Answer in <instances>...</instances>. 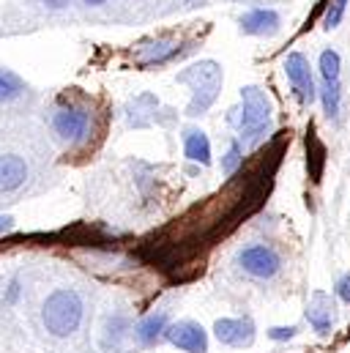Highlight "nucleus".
I'll return each instance as SVG.
<instances>
[{"label":"nucleus","instance_id":"10","mask_svg":"<svg viewBox=\"0 0 350 353\" xmlns=\"http://www.w3.org/2000/svg\"><path fill=\"white\" fill-rule=\"evenodd\" d=\"M30 176L28 162L17 154H3L0 157V194H11L17 192Z\"/></svg>","mask_w":350,"mask_h":353},{"label":"nucleus","instance_id":"2","mask_svg":"<svg viewBox=\"0 0 350 353\" xmlns=\"http://www.w3.org/2000/svg\"><path fill=\"white\" fill-rule=\"evenodd\" d=\"M233 123L238 126V137L247 145L260 143L271 129V101H268V96L255 85L241 88V110L233 118Z\"/></svg>","mask_w":350,"mask_h":353},{"label":"nucleus","instance_id":"13","mask_svg":"<svg viewBox=\"0 0 350 353\" xmlns=\"http://www.w3.org/2000/svg\"><path fill=\"white\" fill-rule=\"evenodd\" d=\"M165 332H167V312H151L134 326V337L143 345H154L159 337H165Z\"/></svg>","mask_w":350,"mask_h":353},{"label":"nucleus","instance_id":"12","mask_svg":"<svg viewBox=\"0 0 350 353\" xmlns=\"http://www.w3.org/2000/svg\"><path fill=\"white\" fill-rule=\"evenodd\" d=\"M183 154L189 162H197V165H211V143L205 137V132L200 129H186L183 132Z\"/></svg>","mask_w":350,"mask_h":353},{"label":"nucleus","instance_id":"9","mask_svg":"<svg viewBox=\"0 0 350 353\" xmlns=\"http://www.w3.org/2000/svg\"><path fill=\"white\" fill-rule=\"evenodd\" d=\"M238 25L247 36H274L282 25V17L274 8H252L238 19Z\"/></svg>","mask_w":350,"mask_h":353},{"label":"nucleus","instance_id":"3","mask_svg":"<svg viewBox=\"0 0 350 353\" xmlns=\"http://www.w3.org/2000/svg\"><path fill=\"white\" fill-rule=\"evenodd\" d=\"M178 83L192 85V101H189L186 115L194 118V115H203L216 101V96L222 90V69L214 61H203V63H194L186 72H181Z\"/></svg>","mask_w":350,"mask_h":353},{"label":"nucleus","instance_id":"14","mask_svg":"<svg viewBox=\"0 0 350 353\" xmlns=\"http://www.w3.org/2000/svg\"><path fill=\"white\" fill-rule=\"evenodd\" d=\"M181 52V44L178 41H170V39H162V41H154L148 47H143L140 52V63L145 66H154V63H167L170 58H175Z\"/></svg>","mask_w":350,"mask_h":353},{"label":"nucleus","instance_id":"1","mask_svg":"<svg viewBox=\"0 0 350 353\" xmlns=\"http://www.w3.org/2000/svg\"><path fill=\"white\" fill-rule=\"evenodd\" d=\"M85 318V301L74 288H55L41 301V326L50 337H72Z\"/></svg>","mask_w":350,"mask_h":353},{"label":"nucleus","instance_id":"11","mask_svg":"<svg viewBox=\"0 0 350 353\" xmlns=\"http://www.w3.org/2000/svg\"><path fill=\"white\" fill-rule=\"evenodd\" d=\"M307 321L318 334H329L334 326V301L326 293H315L307 307Z\"/></svg>","mask_w":350,"mask_h":353},{"label":"nucleus","instance_id":"23","mask_svg":"<svg viewBox=\"0 0 350 353\" xmlns=\"http://www.w3.org/2000/svg\"><path fill=\"white\" fill-rule=\"evenodd\" d=\"M11 228H14V216H8V214H6V216H0V236H3V233H8Z\"/></svg>","mask_w":350,"mask_h":353},{"label":"nucleus","instance_id":"18","mask_svg":"<svg viewBox=\"0 0 350 353\" xmlns=\"http://www.w3.org/2000/svg\"><path fill=\"white\" fill-rule=\"evenodd\" d=\"M129 329H132V326H129V318H123V315L110 318L107 326H104V345H107V348H110V345H118V343L126 337Z\"/></svg>","mask_w":350,"mask_h":353},{"label":"nucleus","instance_id":"19","mask_svg":"<svg viewBox=\"0 0 350 353\" xmlns=\"http://www.w3.org/2000/svg\"><path fill=\"white\" fill-rule=\"evenodd\" d=\"M241 162H244V148H241V143H233L230 151H227L225 159H222V173H225V176H233Z\"/></svg>","mask_w":350,"mask_h":353},{"label":"nucleus","instance_id":"7","mask_svg":"<svg viewBox=\"0 0 350 353\" xmlns=\"http://www.w3.org/2000/svg\"><path fill=\"white\" fill-rule=\"evenodd\" d=\"M214 334L222 345L247 348L255 343V323L252 318H222L214 323Z\"/></svg>","mask_w":350,"mask_h":353},{"label":"nucleus","instance_id":"4","mask_svg":"<svg viewBox=\"0 0 350 353\" xmlns=\"http://www.w3.org/2000/svg\"><path fill=\"white\" fill-rule=\"evenodd\" d=\"M52 132L58 134V140H63L69 145L85 143L88 137H90V112H88L85 107H77V104L55 107V112H52Z\"/></svg>","mask_w":350,"mask_h":353},{"label":"nucleus","instance_id":"8","mask_svg":"<svg viewBox=\"0 0 350 353\" xmlns=\"http://www.w3.org/2000/svg\"><path fill=\"white\" fill-rule=\"evenodd\" d=\"M285 74H287L290 85L298 93L301 101L315 99V80H312V72H309V61L301 52H290L285 58Z\"/></svg>","mask_w":350,"mask_h":353},{"label":"nucleus","instance_id":"5","mask_svg":"<svg viewBox=\"0 0 350 353\" xmlns=\"http://www.w3.org/2000/svg\"><path fill=\"white\" fill-rule=\"evenodd\" d=\"M236 261H238L244 274H249V276H255V279H271V276H276L279 268H282L279 255H276L271 247H265V244H249V247H244Z\"/></svg>","mask_w":350,"mask_h":353},{"label":"nucleus","instance_id":"21","mask_svg":"<svg viewBox=\"0 0 350 353\" xmlns=\"http://www.w3.org/2000/svg\"><path fill=\"white\" fill-rule=\"evenodd\" d=\"M268 337H271V340H290V337H296V329H293V326H287V329L279 326V329H271Z\"/></svg>","mask_w":350,"mask_h":353},{"label":"nucleus","instance_id":"15","mask_svg":"<svg viewBox=\"0 0 350 353\" xmlns=\"http://www.w3.org/2000/svg\"><path fill=\"white\" fill-rule=\"evenodd\" d=\"M25 80L8 69H0V104H11L25 93Z\"/></svg>","mask_w":350,"mask_h":353},{"label":"nucleus","instance_id":"16","mask_svg":"<svg viewBox=\"0 0 350 353\" xmlns=\"http://www.w3.org/2000/svg\"><path fill=\"white\" fill-rule=\"evenodd\" d=\"M320 99H323V110L329 118H340V107H342V90H340V83H323V90H320Z\"/></svg>","mask_w":350,"mask_h":353},{"label":"nucleus","instance_id":"22","mask_svg":"<svg viewBox=\"0 0 350 353\" xmlns=\"http://www.w3.org/2000/svg\"><path fill=\"white\" fill-rule=\"evenodd\" d=\"M337 296H340L342 301H348V304H350V274H345V276L337 282Z\"/></svg>","mask_w":350,"mask_h":353},{"label":"nucleus","instance_id":"20","mask_svg":"<svg viewBox=\"0 0 350 353\" xmlns=\"http://www.w3.org/2000/svg\"><path fill=\"white\" fill-rule=\"evenodd\" d=\"M345 8H348V0H331V3H329L326 19H323L326 30H331V28H337V25L342 22V17H345Z\"/></svg>","mask_w":350,"mask_h":353},{"label":"nucleus","instance_id":"17","mask_svg":"<svg viewBox=\"0 0 350 353\" xmlns=\"http://www.w3.org/2000/svg\"><path fill=\"white\" fill-rule=\"evenodd\" d=\"M340 52L334 50H323L320 52V74H323V83H340Z\"/></svg>","mask_w":350,"mask_h":353},{"label":"nucleus","instance_id":"25","mask_svg":"<svg viewBox=\"0 0 350 353\" xmlns=\"http://www.w3.org/2000/svg\"><path fill=\"white\" fill-rule=\"evenodd\" d=\"M41 3H44V6H52V8H55V6H61V0H41Z\"/></svg>","mask_w":350,"mask_h":353},{"label":"nucleus","instance_id":"24","mask_svg":"<svg viewBox=\"0 0 350 353\" xmlns=\"http://www.w3.org/2000/svg\"><path fill=\"white\" fill-rule=\"evenodd\" d=\"M85 6H101V3H107V0H83Z\"/></svg>","mask_w":350,"mask_h":353},{"label":"nucleus","instance_id":"6","mask_svg":"<svg viewBox=\"0 0 350 353\" xmlns=\"http://www.w3.org/2000/svg\"><path fill=\"white\" fill-rule=\"evenodd\" d=\"M167 343H173L175 348L186 353H208V334L200 323L194 321H178L170 323L167 332H165Z\"/></svg>","mask_w":350,"mask_h":353}]
</instances>
